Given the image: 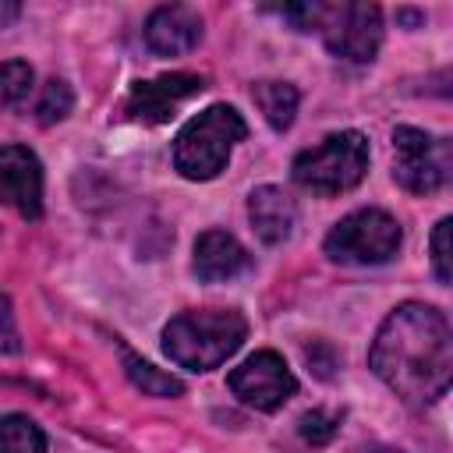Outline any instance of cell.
<instances>
[{
  "mask_svg": "<svg viewBox=\"0 0 453 453\" xmlns=\"http://www.w3.org/2000/svg\"><path fill=\"white\" fill-rule=\"evenodd\" d=\"M368 365L403 403L425 407L439 400L453 375V333L446 315L418 301L393 308L375 333Z\"/></svg>",
  "mask_w": 453,
  "mask_h": 453,
  "instance_id": "1",
  "label": "cell"
},
{
  "mask_svg": "<svg viewBox=\"0 0 453 453\" xmlns=\"http://www.w3.org/2000/svg\"><path fill=\"white\" fill-rule=\"evenodd\" d=\"M248 322L241 311L230 308H205V311H184L170 319L163 329V350L173 365L191 372L219 368L241 343H244Z\"/></svg>",
  "mask_w": 453,
  "mask_h": 453,
  "instance_id": "2",
  "label": "cell"
},
{
  "mask_svg": "<svg viewBox=\"0 0 453 453\" xmlns=\"http://www.w3.org/2000/svg\"><path fill=\"white\" fill-rule=\"evenodd\" d=\"M283 14L301 32H322L333 57L350 64H368L382 42V14L372 4H290Z\"/></svg>",
  "mask_w": 453,
  "mask_h": 453,
  "instance_id": "3",
  "label": "cell"
},
{
  "mask_svg": "<svg viewBox=\"0 0 453 453\" xmlns=\"http://www.w3.org/2000/svg\"><path fill=\"white\" fill-rule=\"evenodd\" d=\"M244 134H248V124L241 120V113L226 103H216L180 127L173 142V166L188 180H212L226 166L234 145Z\"/></svg>",
  "mask_w": 453,
  "mask_h": 453,
  "instance_id": "4",
  "label": "cell"
},
{
  "mask_svg": "<svg viewBox=\"0 0 453 453\" xmlns=\"http://www.w3.org/2000/svg\"><path fill=\"white\" fill-rule=\"evenodd\" d=\"M368 170V138L361 131H340L322 138L319 145L304 149L290 173L301 188L315 191V195H340L350 191L354 184H361Z\"/></svg>",
  "mask_w": 453,
  "mask_h": 453,
  "instance_id": "5",
  "label": "cell"
},
{
  "mask_svg": "<svg viewBox=\"0 0 453 453\" xmlns=\"http://www.w3.org/2000/svg\"><path fill=\"white\" fill-rule=\"evenodd\" d=\"M400 223L382 209H357L326 234V255L354 265H382L400 248Z\"/></svg>",
  "mask_w": 453,
  "mask_h": 453,
  "instance_id": "6",
  "label": "cell"
},
{
  "mask_svg": "<svg viewBox=\"0 0 453 453\" xmlns=\"http://www.w3.org/2000/svg\"><path fill=\"white\" fill-rule=\"evenodd\" d=\"M449 177V145L418 127L393 131V180L414 195H432Z\"/></svg>",
  "mask_w": 453,
  "mask_h": 453,
  "instance_id": "7",
  "label": "cell"
},
{
  "mask_svg": "<svg viewBox=\"0 0 453 453\" xmlns=\"http://www.w3.org/2000/svg\"><path fill=\"white\" fill-rule=\"evenodd\" d=\"M230 389L234 396H241L248 407L255 411H276L283 407L294 389H297V379L294 372L287 368V361L276 354V350H258L251 354L248 361H241L234 372H230Z\"/></svg>",
  "mask_w": 453,
  "mask_h": 453,
  "instance_id": "8",
  "label": "cell"
},
{
  "mask_svg": "<svg viewBox=\"0 0 453 453\" xmlns=\"http://www.w3.org/2000/svg\"><path fill=\"white\" fill-rule=\"evenodd\" d=\"M205 88V81L198 74H188V71H177V74H163V78H152V81H138L131 92H127V103H124V113L131 120H142V124H163L173 117V110L180 103H188L191 96H198Z\"/></svg>",
  "mask_w": 453,
  "mask_h": 453,
  "instance_id": "9",
  "label": "cell"
},
{
  "mask_svg": "<svg viewBox=\"0 0 453 453\" xmlns=\"http://www.w3.org/2000/svg\"><path fill=\"white\" fill-rule=\"evenodd\" d=\"M0 205H11L25 219L42 216V166L25 145L0 149Z\"/></svg>",
  "mask_w": 453,
  "mask_h": 453,
  "instance_id": "10",
  "label": "cell"
},
{
  "mask_svg": "<svg viewBox=\"0 0 453 453\" xmlns=\"http://www.w3.org/2000/svg\"><path fill=\"white\" fill-rule=\"evenodd\" d=\"M198 39H202V18H198V11L184 7V4L156 7L145 21V42L159 57H180V53L195 50Z\"/></svg>",
  "mask_w": 453,
  "mask_h": 453,
  "instance_id": "11",
  "label": "cell"
},
{
  "mask_svg": "<svg viewBox=\"0 0 453 453\" xmlns=\"http://www.w3.org/2000/svg\"><path fill=\"white\" fill-rule=\"evenodd\" d=\"M251 265V255L244 244L226 230H205L195 241V276L202 283H223L241 276Z\"/></svg>",
  "mask_w": 453,
  "mask_h": 453,
  "instance_id": "12",
  "label": "cell"
},
{
  "mask_svg": "<svg viewBox=\"0 0 453 453\" xmlns=\"http://www.w3.org/2000/svg\"><path fill=\"white\" fill-rule=\"evenodd\" d=\"M248 216H251V226L255 234L265 241V244H280L294 234V223H297V205L294 198L283 191V188H273V184H262L251 191L248 198Z\"/></svg>",
  "mask_w": 453,
  "mask_h": 453,
  "instance_id": "13",
  "label": "cell"
},
{
  "mask_svg": "<svg viewBox=\"0 0 453 453\" xmlns=\"http://www.w3.org/2000/svg\"><path fill=\"white\" fill-rule=\"evenodd\" d=\"M262 117L269 120L273 131H287L294 124V113H297V88L290 81H258L251 88Z\"/></svg>",
  "mask_w": 453,
  "mask_h": 453,
  "instance_id": "14",
  "label": "cell"
},
{
  "mask_svg": "<svg viewBox=\"0 0 453 453\" xmlns=\"http://www.w3.org/2000/svg\"><path fill=\"white\" fill-rule=\"evenodd\" d=\"M0 453H46L42 428L25 414L0 418Z\"/></svg>",
  "mask_w": 453,
  "mask_h": 453,
  "instance_id": "15",
  "label": "cell"
},
{
  "mask_svg": "<svg viewBox=\"0 0 453 453\" xmlns=\"http://www.w3.org/2000/svg\"><path fill=\"white\" fill-rule=\"evenodd\" d=\"M124 372H127V379H131L142 393H149V396H177V393L184 389L173 375L159 372L156 365H149V361H142V357H134V354H124Z\"/></svg>",
  "mask_w": 453,
  "mask_h": 453,
  "instance_id": "16",
  "label": "cell"
},
{
  "mask_svg": "<svg viewBox=\"0 0 453 453\" xmlns=\"http://www.w3.org/2000/svg\"><path fill=\"white\" fill-rule=\"evenodd\" d=\"M28 85H32V67L25 60L0 64V110L21 103L28 96Z\"/></svg>",
  "mask_w": 453,
  "mask_h": 453,
  "instance_id": "17",
  "label": "cell"
},
{
  "mask_svg": "<svg viewBox=\"0 0 453 453\" xmlns=\"http://www.w3.org/2000/svg\"><path fill=\"white\" fill-rule=\"evenodd\" d=\"M35 113H39V120H42V124L64 120V117L71 113V88H67L64 81H57V78H53V81L42 88V99H39Z\"/></svg>",
  "mask_w": 453,
  "mask_h": 453,
  "instance_id": "18",
  "label": "cell"
},
{
  "mask_svg": "<svg viewBox=\"0 0 453 453\" xmlns=\"http://www.w3.org/2000/svg\"><path fill=\"white\" fill-rule=\"evenodd\" d=\"M336 425H340L336 414H329V411H311V414L301 418V435H304L311 446H322V442H329V439L336 435Z\"/></svg>",
  "mask_w": 453,
  "mask_h": 453,
  "instance_id": "19",
  "label": "cell"
},
{
  "mask_svg": "<svg viewBox=\"0 0 453 453\" xmlns=\"http://www.w3.org/2000/svg\"><path fill=\"white\" fill-rule=\"evenodd\" d=\"M449 230H453V219H439L435 234H432V265H435L439 283H449V276H453V269H449Z\"/></svg>",
  "mask_w": 453,
  "mask_h": 453,
  "instance_id": "20",
  "label": "cell"
},
{
  "mask_svg": "<svg viewBox=\"0 0 453 453\" xmlns=\"http://www.w3.org/2000/svg\"><path fill=\"white\" fill-rule=\"evenodd\" d=\"M21 343H18V326H14V311H11V301L0 294V354H14Z\"/></svg>",
  "mask_w": 453,
  "mask_h": 453,
  "instance_id": "21",
  "label": "cell"
},
{
  "mask_svg": "<svg viewBox=\"0 0 453 453\" xmlns=\"http://www.w3.org/2000/svg\"><path fill=\"white\" fill-rule=\"evenodd\" d=\"M18 14H21V7H18L14 0H0V28H7Z\"/></svg>",
  "mask_w": 453,
  "mask_h": 453,
  "instance_id": "22",
  "label": "cell"
}]
</instances>
